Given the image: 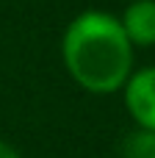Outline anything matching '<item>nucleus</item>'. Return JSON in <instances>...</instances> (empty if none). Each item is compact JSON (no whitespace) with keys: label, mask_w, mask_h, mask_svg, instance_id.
<instances>
[{"label":"nucleus","mask_w":155,"mask_h":158,"mask_svg":"<svg viewBox=\"0 0 155 158\" xmlns=\"http://www.w3.org/2000/svg\"><path fill=\"white\" fill-rule=\"evenodd\" d=\"M61 58L72 81L92 94L119 92L133 72V44L119 19L100 8L80 11L67 25Z\"/></svg>","instance_id":"1"},{"label":"nucleus","mask_w":155,"mask_h":158,"mask_svg":"<svg viewBox=\"0 0 155 158\" xmlns=\"http://www.w3.org/2000/svg\"><path fill=\"white\" fill-rule=\"evenodd\" d=\"M125 92V108L141 131L155 133V67H144L130 72Z\"/></svg>","instance_id":"2"},{"label":"nucleus","mask_w":155,"mask_h":158,"mask_svg":"<svg viewBox=\"0 0 155 158\" xmlns=\"http://www.w3.org/2000/svg\"><path fill=\"white\" fill-rule=\"evenodd\" d=\"M130 44H155V0H133L119 19Z\"/></svg>","instance_id":"3"},{"label":"nucleus","mask_w":155,"mask_h":158,"mask_svg":"<svg viewBox=\"0 0 155 158\" xmlns=\"http://www.w3.org/2000/svg\"><path fill=\"white\" fill-rule=\"evenodd\" d=\"M122 158H155V133L136 131L122 142Z\"/></svg>","instance_id":"4"},{"label":"nucleus","mask_w":155,"mask_h":158,"mask_svg":"<svg viewBox=\"0 0 155 158\" xmlns=\"http://www.w3.org/2000/svg\"><path fill=\"white\" fill-rule=\"evenodd\" d=\"M0 158H22V156H19L8 142H3V139H0Z\"/></svg>","instance_id":"5"}]
</instances>
